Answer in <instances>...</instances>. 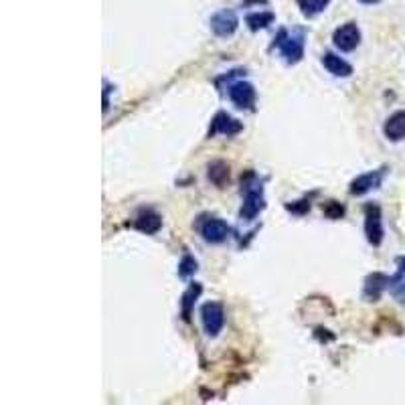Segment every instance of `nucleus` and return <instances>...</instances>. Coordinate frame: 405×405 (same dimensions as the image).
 Instances as JSON below:
<instances>
[{"label":"nucleus","instance_id":"obj_1","mask_svg":"<svg viewBox=\"0 0 405 405\" xmlns=\"http://www.w3.org/2000/svg\"><path fill=\"white\" fill-rule=\"evenodd\" d=\"M276 47L280 49V53L286 57L288 63H298L304 55V37H302V33L290 35L288 31L282 28L276 39Z\"/></svg>","mask_w":405,"mask_h":405},{"label":"nucleus","instance_id":"obj_8","mask_svg":"<svg viewBox=\"0 0 405 405\" xmlns=\"http://www.w3.org/2000/svg\"><path fill=\"white\" fill-rule=\"evenodd\" d=\"M230 225L223 221V219H217V217H211L202 223L201 227V235L205 242L209 243H221L225 242L230 237Z\"/></svg>","mask_w":405,"mask_h":405},{"label":"nucleus","instance_id":"obj_11","mask_svg":"<svg viewBox=\"0 0 405 405\" xmlns=\"http://www.w3.org/2000/svg\"><path fill=\"white\" fill-rule=\"evenodd\" d=\"M383 132L385 136L393 140V142H399V140H404L405 138V112L404 109H399V112H395L393 116H389V120L385 122V126H383Z\"/></svg>","mask_w":405,"mask_h":405},{"label":"nucleus","instance_id":"obj_4","mask_svg":"<svg viewBox=\"0 0 405 405\" xmlns=\"http://www.w3.org/2000/svg\"><path fill=\"white\" fill-rule=\"evenodd\" d=\"M364 233H367V239L371 245H381L383 242V221H381V209L377 205H367L364 209Z\"/></svg>","mask_w":405,"mask_h":405},{"label":"nucleus","instance_id":"obj_21","mask_svg":"<svg viewBox=\"0 0 405 405\" xmlns=\"http://www.w3.org/2000/svg\"><path fill=\"white\" fill-rule=\"evenodd\" d=\"M393 282H395V288H393V296L397 298V300H401V302H405V282H401L399 278H395Z\"/></svg>","mask_w":405,"mask_h":405},{"label":"nucleus","instance_id":"obj_12","mask_svg":"<svg viewBox=\"0 0 405 405\" xmlns=\"http://www.w3.org/2000/svg\"><path fill=\"white\" fill-rule=\"evenodd\" d=\"M136 230H140L142 233H156L162 227V219L158 213H154L152 209H142L134 221Z\"/></svg>","mask_w":405,"mask_h":405},{"label":"nucleus","instance_id":"obj_17","mask_svg":"<svg viewBox=\"0 0 405 405\" xmlns=\"http://www.w3.org/2000/svg\"><path fill=\"white\" fill-rule=\"evenodd\" d=\"M385 284H389V278H387V276H383V274H373V276L367 280V294L373 298V300H377L379 294H381V290L385 288Z\"/></svg>","mask_w":405,"mask_h":405},{"label":"nucleus","instance_id":"obj_18","mask_svg":"<svg viewBox=\"0 0 405 405\" xmlns=\"http://www.w3.org/2000/svg\"><path fill=\"white\" fill-rule=\"evenodd\" d=\"M330 4V0H300V9L304 16H316Z\"/></svg>","mask_w":405,"mask_h":405},{"label":"nucleus","instance_id":"obj_14","mask_svg":"<svg viewBox=\"0 0 405 405\" xmlns=\"http://www.w3.org/2000/svg\"><path fill=\"white\" fill-rule=\"evenodd\" d=\"M209 180L217 185V187H223L227 180H230V164L223 161H215L209 164Z\"/></svg>","mask_w":405,"mask_h":405},{"label":"nucleus","instance_id":"obj_3","mask_svg":"<svg viewBox=\"0 0 405 405\" xmlns=\"http://www.w3.org/2000/svg\"><path fill=\"white\" fill-rule=\"evenodd\" d=\"M201 320L202 328L209 337H217L225 324V312H223V306L219 302H207L202 304L201 308Z\"/></svg>","mask_w":405,"mask_h":405},{"label":"nucleus","instance_id":"obj_19","mask_svg":"<svg viewBox=\"0 0 405 405\" xmlns=\"http://www.w3.org/2000/svg\"><path fill=\"white\" fill-rule=\"evenodd\" d=\"M197 271V259L190 256H185L180 259V264H178V276L180 278H189Z\"/></svg>","mask_w":405,"mask_h":405},{"label":"nucleus","instance_id":"obj_13","mask_svg":"<svg viewBox=\"0 0 405 405\" xmlns=\"http://www.w3.org/2000/svg\"><path fill=\"white\" fill-rule=\"evenodd\" d=\"M323 65L326 68L328 73H333V75H337V77H349V75L352 73L351 63H347L342 57H338V55H335V53L324 55Z\"/></svg>","mask_w":405,"mask_h":405},{"label":"nucleus","instance_id":"obj_2","mask_svg":"<svg viewBox=\"0 0 405 405\" xmlns=\"http://www.w3.org/2000/svg\"><path fill=\"white\" fill-rule=\"evenodd\" d=\"M245 187V199H243V207H242V219L245 221H252L259 215V211H264L266 207V201H264V189L261 185H249L247 180L243 183Z\"/></svg>","mask_w":405,"mask_h":405},{"label":"nucleus","instance_id":"obj_7","mask_svg":"<svg viewBox=\"0 0 405 405\" xmlns=\"http://www.w3.org/2000/svg\"><path fill=\"white\" fill-rule=\"evenodd\" d=\"M239 27V18L233 11H219L211 16V31L217 37H231Z\"/></svg>","mask_w":405,"mask_h":405},{"label":"nucleus","instance_id":"obj_20","mask_svg":"<svg viewBox=\"0 0 405 405\" xmlns=\"http://www.w3.org/2000/svg\"><path fill=\"white\" fill-rule=\"evenodd\" d=\"M324 213L330 217V219H338V217H342V213H345V207L338 205L337 201H330L324 207Z\"/></svg>","mask_w":405,"mask_h":405},{"label":"nucleus","instance_id":"obj_6","mask_svg":"<svg viewBox=\"0 0 405 405\" xmlns=\"http://www.w3.org/2000/svg\"><path fill=\"white\" fill-rule=\"evenodd\" d=\"M230 97L239 109H252L256 104V90L247 81H237L230 85Z\"/></svg>","mask_w":405,"mask_h":405},{"label":"nucleus","instance_id":"obj_22","mask_svg":"<svg viewBox=\"0 0 405 405\" xmlns=\"http://www.w3.org/2000/svg\"><path fill=\"white\" fill-rule=\"evenodd\" d=\"M359 2H363V4H377L379 0H359Z\"/></svg>","mask_w":405,"mask_h":405},{"label":"nucleus","instance_id":"obj_15","mask_svg":"<svg viewBox=\"0 0 405 405\" xmlns=\"http://www.w3.org/2000/svg\"><path fill=\"white\" fill-rule=\"evenodd\" d=\"M202 288L201 284H190V288L185 292V296H183V302H180V306H183V318L189 323L190 320V312H193V306H195V302H197V298L201 296Z\"/></svg>","mask_w":405,"mask_h":405},{"label":"nucleus","instance_id":"obj_16","mask_svg":"<svg viewBox=\"0 0 405 405\" xmlns=\"http://www.w3.org/2000/svg\"><path fill=\"white\" fill-rule=\"evenodd\" d=\"M274 13H252L247 14V18H245V23H247V27L252 28V31H259V28H266L268 25L274 23Z\"/></svg>","mask_w":405,"mask_h":405},{"label":"nucleus","instance_id":"obj_10","mask_svg":"<svg viewBox=\"0 0 405 405\" xmlns=\"http://www.w3.org/2000/svg\"><path fill=\"white\" fill-rule=\"evenodd\" d=\"M383 175H385V171H373V173H364V175L357 176L351 183V193L352 195H364L369 190L379 189Z\"/></svg>","mask_w":405,"mask_h":405},{"label":"nucleus","instance_id":"obj_5","mask_svg":"<svg viewBox=\"0 0 405 405\" xmlns=\"http://www.w3.org/2000/svg\"><path fill=\"white\" fill-rule=\"evenodd\" d=\"M333 40H335L337 49L349 53L352 49H357V45L361 43V31H359V27L355 23H347V25H342V27H338L335 31Z\"/></svg>","mask_w":405,"mask_h":405},{"label":"nucleus","instance_id":"obj_9","mask_svg":"<svg viewBox=\"0 0 405 405\" xmlns=\"http://www.w3.org/2000/svg\"><path fill=\"white\" fill-rule=\"evenodd\" d=\"M243 130L242 122L235 120V118H231L227 112H219L213 122H211V130H209V134H227V136H235L239 134Z\"/></svg>","mask_w":405,"mask_h":405}]
</instances>
